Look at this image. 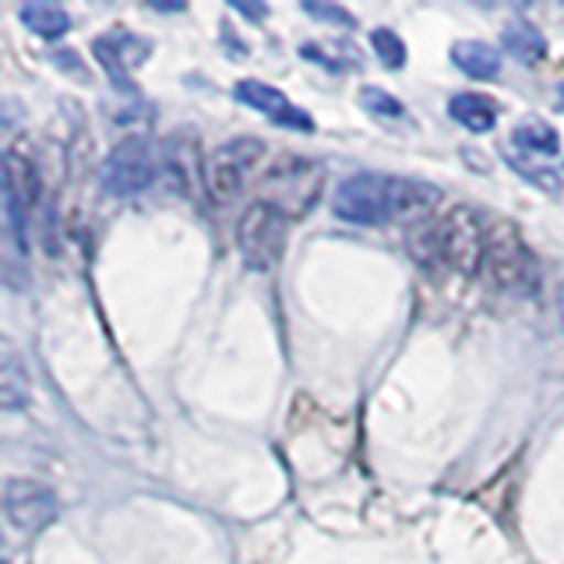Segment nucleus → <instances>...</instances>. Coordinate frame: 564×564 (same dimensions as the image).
Returning <instances> with one entry per match:
<instances>
[{
  "mask_svg": "<svg viewBox=\"0 0 564 564\" xmlns=\"http://www.w3.org/2000/svg\"><path fill=\"white\" fill-rule=\"evenodd\" d=\"M431 254H441V261L458 272L476 275L487 264L490 237L469 208H455L437 226H431Z\"/></svg>",
  "mask_w": 564,
  "mask_h": 564,
  "instance_id": "nucleus-1",
  "label": "nucleus"
},
{
  "mask_svg": "<svg viewBox=\"0 0 564 564\" xmlns=\"http://www.w3.org/2000/svg\"><path fill=\"white\" fill-rule=\"evenodd\" d=\"M286 223H290L286 212H279L269 202H254L243 212L237 226V243H240L247 269H254V272L275 269L282 251H286Z\"/></svg>",
  "mask_w": 564,
  "mask_h": 564,
  "instance_id": "nucleus-2",
  "label": "nucleus"
},
{
  "mask_svg": "<svg viewBox=\"0 0 564 564\" xmlns=\"http://www.w3.org/2000/svg\"><path fill=\"white\" fill-rule=\"evenodd\" d=\"M261 155H264V145L258 138H234V141H226L223 149L212 152V159L205 163V187L212 198L219 205L234 202L247 187V181H251Z\"/></svg>",
  "mask_w": 564,
  "mask_h": 564,
  "instance_id": "nucleus-3",
  "label": "nucleus"
},
{
  "mask_svg": "<svg viewBox=\"0 0 564 564\" xmlns=\"http://www.w3.org/2000/svg\"><path fill=\"white\" fill-rule=\"evenodd\" d=\"M317 194H322V166L307 163V159H282V163L264 176L261 202L286 212V219H290V216H300V212L314 208Z\"/></svg>",
  "mask_w": 564,
  "mask_h": 564,
  "instance_id": "nucleus-4",
  "label": "nucleus"
},
{
  "mask_svg": "<svg viewBox=\"0 0 564 564\" xmlns=\"http://www.w3.org/2000/svg\"><path fill=\"white\" fill-rule=\"evenodd\" d=\"M152 181H155V155L149 149V141L128 138L106 155L102 184L106 191H113L117 198H134V194L149 191Z\"/></svg>",
  "mask_w": 564,
  "mask_h": 564,
  "instance_id": "nucleus-5",
  "label": "nucleus"
},
{
  "mask_svg": "<svg viewBox=\"0 0 564 564\" xmlns=\"http://www.w3.org/2000/svg\"><path fill=\"white\" fill-rule=\"evenodd\" d=\"M335 216L352 226H381L392 223L388 216V176L381 173H357L339 184L335 194Z\"/></svg>",
  "mask_w": 564,
  "mask_h": 564,
  "instance_id": "nucleus-6",
  "label": "nucleus"
},
{
  "mask_svg": "<svg viewBox=\"0 0 564 564\" xmlns=\"http://www.w3.org/2000/svg\"><path fill=\"white\" fill-rule=\"evenodd\" d=\"M4 516L18 533H40L57 519V498L50 487L14 476L4 487Z\"/></svg>",
  "mask_w": 564,
  "mask_h": 564,
  "instance_id": "nucleus-7",
  "label": "nucleus"
},
{
  "mask_svg": "<svg viewBox=\"0 0 564 564\" xmlns=\"http://www.w3.org/2000/svg\"><path fill=\"white\" fill-rule=\"evenodd\" d=\"M237 99L243 106H251V110L264 113L269 120H275V123H286V128H293V131H314V120L300 110L296 102H290L286 96H282L279 88L264 85V82H251V78L240 82L237 85Z\"/></svg>",
  "mask_w": 564,
  "mask_h": 564,
  "instance_id": "nucleus-8",
  "label": "nucleus"
},
{
  "mask_svg": "<svg viewBox=\"0 0 564 564\" xmlns=\"http://www.w3.org/2000/svg\"><path fill=\"white\" fill-rule=\"evenodd\" d=\"M152 43L141 40V35H131V32H113V35H102V40H96L93 53L99 57V64L110 70V78L120 82V88H128V75L131 67L145 64Z\"/></svg>",
  "mask_w": 564,
  "mask_h": 564,
  "instance_id": "nucleus-9",
  "label": "nucleus"
},
{
  "mask_svg": "<svg viewBox=\"0 0 564 564\" xmlns=\"http://www.w3.org/2000/svg\"><path fill=\"white\" fill-rule=\"evenodd\" d=\"M441 191L410 181V176H388V216L395 223H420L431 216V208L437 205Z\"/></svg>",
  "mask_w": 564,
  "mask_h": 564,
  "instance_id": "nucleus-10",
  "label": "nucleus"
},
{
  "mask_svg": "<svg viewBox=\"0 0 564 564\" xmlns=\"http://www.w3.org/2000/svg\"><path fill=\"white\" fill-rule=\"evenodd\" d=\"M452 64L463 70V75L476 78V82H490L501 75V53L490 43L480 40H463L452 46Z\"/></svg>",
  "mask_w": 564,
  "mask_h": 564,
  "instance_id": "nucleus-11",
  "label": "nucleus"
},
{
  "mask_svg": "<svg viewBox=\"0 0 564 564\" xmlns=\"http://www.w3.org/2000/svg\"><path fill=\"white\" fill-rule=\"evenodd\" d=\"M25 402H29V375L22 360H18L14 346L4 343V349H0V410L14 413Z\"/></svg>",
  "mask_w": 564,
  "mask_h": 564,
  "instance_id": "nucleus-12",
  "label": "nucleus"
},
{
  "mask_svg": "<svg viewBox=\"0 0 564 564\" xmlns=\"http://www.w3.org/2000/svg\"><path fill=\"white\" fill-rule=\"evenodd\" d=\"M448 113H452V120H458L473 134H484V131L494 128V123H498V106H494L487 96H476V93L452 96Z\"/></svg>",
  "mask_w": 564,
  "mask_h": 564,
  "instance_id": "nucleus-13",
  "label": "nucleus"
},
{
  "mask_svg": "<svg viewBox=\"0 0 564 564\" xmlns=\"http://www.w3.org/2000/svg\"><path fill=\"white\" fill-rule=\"evenodd\" d=\"M501 43H505V50H508L519 64H540V61H543V53H546V43H543L540 29H533L529 22H511V25L501 32Z\"/></svg>",
  "mask_w": 564,
  "mask_h": 564,
  "instance_id": "nucleus-14",
  "label": "nucleus"
},
{
  "mask_svg": "<svg viewBox=\"0 0 564 564\" xmlns=\"http://www.w3.org/2000/svg\"><path fill=\"white\" fill-rule=\"evenodd\" d=\"M18 18L35 32V35H43V40H57V35H64L70 29V18L64 8L57 4H25V8H18Z\"/></svg>",
  "mask_w": 564,
  "mask_h": 564,
  "instance_id": "nucleus-15",
  "label": "nucleus"
},
{
  "mask_svg": "<svg viewBox=\"0 0 564 564\" xmlns=\"http://www.w3.org/2000/svg\"><path fill=\"white\" fill-rule=\"evenodd\" d=\"M511 141H516L519 149L540 152V155H554L561 149V138H557V131L546 120H525V123H519L516 134H511Z\"/></svg>",
  "mask_w": 564,
  "mask_h": 564,
  "instance_id": "nucleus-16",
  "label": "nucleus"
},
{
  "mask_svg": "<svg viewBox=\"0 0 564 564\" xmlns=\"http://www.w3.org/2000/svg\"><path fill=\"white\" fill-rule=\"evenodd\" d=\"M370 46L378 50V57L388 64V67H402L405 64V43L392 29H375L370 32Z\"/></svg>",
  "mask_w": 564,
  "mask_h": 564,
  "instance_id": "nucleus-17",
  "label": "nucleus"
},
{
  "mask_svg": "<svg viewBox=\"0 0 564 564\" xmlns=\"http://www.w3.org/2000/svg\"><path fill=\"white\" fill-rule=\"evenodd\" d=\"M360 106L367 113H375V117H384V120H399L402 113H405V106L395 99V96H388V93H381V88H364L360 93Z\"/></svg>",
  "mask_w": 564,
  "mask_h": 564,
  "instance_id": "nucleus-18",
  "label": "nucleus"
},
{
  "mask_svg": "<svg viewBox=\"0 0 564 564\" xmlns=\"http://www.w3.org/2000/svg\"><path fill=\"white\" fill-rule=\"evenodd\" d=\"M307 14L314 18H328V22H343V25H352V18L343 11V8H322V4H304Z\"/></svg>",
  "mask_w": 564,
  "mask_h": 564,
  "instance_id": "nucleus-19",
  "label": "nucleus"
},
{
  "mask_svg": "<svg viewBox=\"0 0 564 564\" xmlns=\"http://www.w3.org/2000/svg\"><path fill=\"white\" fill-rule=\"evenodd\" d=\"M557 307H561V325H564V282H561V293H557Z\"/></svg>",
  "mask_w": 564,
  "mask_h": 564,
  "instance_id": "nucleus-20",
  "label": "nucleus"
},
{
  "mask_svg": "<svg viewBox=\"0 0 564 564\" xmlns=\"http://www.w3.org/2000/svg\"><path fill=\"white\" fill-rule=\"evenodd\" d=\"M561 96H564V85H561Z\"/></svg>",
  "mask_w": 564,
  "mask_h": 564,
  "instance_id": "nucleus-21",
  "label": "nucleus"
}]
</instances>
